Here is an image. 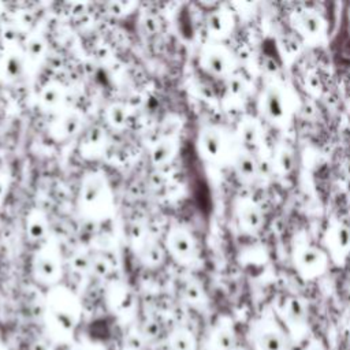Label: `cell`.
Instances as JSON below:
<instances>
[{
    "instance_id": "74e56055",
    "label": "cell",
    "mask_w": 350,
    "mask_h": 350,
    "mask_svg": "<svg viewBox=\"0 0 350 350\" xmlns=\"http://www.w3.org/2000/svg\"><path fill=\"white\" fill-rule=\"evenodd\" d=\"M1 60H3V51H0V66H1Z\"/></svg>"
},
{
    "instance_id": "5b68a950",
    "label": "cell",
    "mask_w": 350,
    "mask_h": 350,
    "mask_svg": "<svg viewBox=\"0 0 350 350\" xmlns=\"http://www.w3.org/2000/svg\"><path fill=\"white\" fill-rule=\"evenodd\" d=\"M104 301L111 313L124 316L130 313L137 304L134 291L122 280H111L104 290Z\"/></svg>"
},
{
    "instance_id": "30bf717a",
    "label": "cell",
    "mask_w": 350,
    "mask_h": 350,
    "mask_svg": "<svg viewBox=\"0 0 350 350\" xmlns=\"http://www.w3.org/2000/svg\"><path fill=\"white\" fill-rule=\"evenodd\" d=\"M107 133L101 126H92L85 131L79 142V153L83 159L96 160L101 157L107 149Z\"/></svg>"
},
{
    "instance_id": "4316f807",
    "label": "cell",
    "mask_w": 350,
    "mask_h": 350,
    "mask_svg": "<svg viewBox=\"0 0 350 350\" xmlns=\"http://www.w3.org/2000/svg\"><path fill=\"white\" fill-rule=\"evenodd\" d=\"M260 127L254 120H245L239 126V138L245 145H256L260 139Z\"/></svg>"
},
{
    "instance_id": "f546056e",
    "label": "cell",
    "mask_w": 350,
    "mask_h": 350,
    "mask_svg": "<svg viewBox=\"0 0 350 350\" xmlns=\"http://www.w3.org/2000/svg\"><path fill=\"white\" fill-rule=\"evenodd\" d=\"M68 264L71 267V269L79 275L82 273H90V265H92V256L85 253V252H77L74 253L70 260Z\"/></svg>"
},
{
    "instance_id": "7a4b0ae2",
    "label": "cell",
    "mask_w": 350,
    "mask_h": 350,
    "mask_svg": "<svg viewBox=\"0 0 350 350\" xmlns=\"http://www.w3.org/2000/svg\"><path fill=\"white\" fill-rule=\"evenodd\" d=\"M45 310L53 327L64 335L75 331L82 316L79 298L74 291L62 284L49 288L45 301Z\"/></svg>"
},
{
    "instance_id": "e575fe53",
    "label": "cell",
    "mask_w": 350,
    "mask_h": 350,
    "mask_svg": "<svg viewBox=\"0 0 350 350\" xmlns=\"http://www.w3.org/2000/svg\"><path fill=\"white\" fill-rule=\"evenodd\" d=\"M8 185H10L8 174L4 170H0V206L5 200V196L8 191Z\"/></svg>"
},
{
    "instance_id": "7402d4cb",
    "label": "cell",
    "mask_w": 350,
    "mask_h": 350,
    "mask_svg": "<svg viewBox=\"0 0 350 350\" xmlns=\"http://www.w3.org/2000/svg\"><path fill=\"white\" fill-rule=\"evenodd\" d=\"M234 170L239 179H242L243 182H252L258 174L257 161L249 152H239L235 156Z\"/></svg>"
},
{
    "instance_id": "f1b7e54d",
    "label": "cell",
    "mask_w": 350,
    "mask_h": 350,
    "mask_svg": "<svg viewBox=\"0 0 350 350\" xmlns=\"http://www.w3.org/2000/svg\"><path fill=\"white\" fill-rule=\"evenodd\" d=\"M111 271H112V264L105 256H103V254H93L92 256L90 273L93 276L104 279L111 273Z\"/></svg>"
},
{
    "instance_id": "d6986e66",
    "label": "cell",
    "mask_w": 350,
    "mask_h": 350,
    "mask_svg": "<svg viewBox=\"0 0 350 350\" xmlns=\"http://www.w3.org/2000/svg\"><path fill=\"white\" fill-rule=\"evenodd\" d=\"M22 52L26 59V64L29 66H37L40 64L48 52V44L44 40V37L38 33L30 34L23 44Z\"/></svg>"
},
{
    "instance_id": "e0dca14e",
    "label": "cell",
    "mask_w": 350,
    "mask_h": 350,
    "mask_svg": "<svg viewBox=\"0 0 350 350\" xmlns=\"http://www.w3.org/2000/svg\"><path fill=\"white\" fill-rule=\"evenodd\" d=\"M237 219L242 230L257 231L262 226V212L260 206L249 200H243L237 206Z\"/></svg>"
},
{
    "instance_id": "44dd1931",
    "label": "cell",
    "mask_w": 350,
    "mask_h": 350,
    "mask_svg": "<svg viewBox=\"0 0 350 350\" xmlns=\"http://www.w3.org/2000/svg\"><path fill=\"white\" fill-rule=\"evenodd\" d=\"M327 245L335 257L346 256L350 249V227L345 223L335 224L329 230Z\"/></svg>"
},
{
    "instance_id": "3957f363",
    "label": "cell",
    "mask_w": 350,
    "mask_h": 350,
    "mask_svg": "<svg viewBox=\"0 0 350 350\" xmlns=\"http://www.w3.org/2000/svg\"><path fill=\"white\" fill-rule=\"evenodd\" d=\"M31 276L44 286L55 287L63 276L62 256L53 242L42 243L31 257Z\"/></svg>"
},
{
    "instance_id": "5bb4252c",
    "label": "cell",
    "mask_w": 350,
    "mask_h": 350,
    "mask_svg": "<svg viewBox=\"0 0 350 350\" xmlns=\"http://www.w3.org/2000/svg\"><path fill=\"white\" fill-rule=\"evenodd\" d=\"M295 29L308 38H317L324 31V21L314 10H301L294 15Z\"/></svg>"
},
{
    "instance_id": "f35d334b",
    "label": "cell",
    "mask_w": 350,
    "mask_h": 350,
    "mask_svg": "<svg viewBox=\"0 0 350 350\" xmlns=\"http://www.w3.org/2000/svg\"><path fill=\"white\" fill-rule=\"evenodd\" d=\"M68 350H79V349H68Z\"/></svg>"
},
{
    "instance_id": "ffe728a7",
    "label": "cell",
    "mask_w": 350,
    "mask_h": 350,
    "mask_svg": "<svg viewBox=\"0 0 350 350\" xmlns=\"http://www.w3.org/2000/svg\"><path fill=\"white\" fill-rule=\"evenodd\" d=\"M232 16L227 10H215L206 18V30L215 38H223L232 30Z\"/></svg>"
},
{
    "instance_id": "52a82bcc",
    "label": "cell",
    "mask_w": 350,
    "mask_h": 350,
    "mask_svg": "<svg viewBox=\"0 0 350 350\" xmlns=\"http://www.w3.org/2000/svg\"><path fill=\"white\" fill-rule=\"evenodd\" d=\"M288 98L282 86L271 85L261 96V112L271 122H283L288 115Z\"/></svg>"
},
{
    "instance_id": "8992f818",
    "label": "cell",
    "mask_w": 350,
    "mask_h": 350,
    "mask_svg": "<svg viewBox=\"0 0 350 350\" xmlns=\"http://www.w3.org/2000/svg\"><path fill=\"white\" fill-rule=\"evenodd\" d=\"M201 67L213 77H227L232 70V56L220 44H206L200 53Z\"/></svg>"
},
{
    "instance_id": "6da1fadb",
    "label": "cell",
    "mask_w": 350,
    "mask_h": 350,
    "mask_svg": "<svg viewBox=\"0 0 350 350\" xmlns=\"http://www.w3.org/2000/svg\"><path fill=\"white\" fill-rule=\"evenodd\" d=\"M78 208L90 220H105L113 211L112 189L107 176L100 171H90L82 178L78 191Z\"/></svg>"
},
{
    "instance_id": "cb8c5ba5",
    "label": "cell",
    "mask_w": 350,
    "mask_h": 350,
    "mask_svg": "<svg viewBox=\"0 0 350 350\" xmlns=\"http://www.w3.org/2000/svg\"><path fill=\"white\" fill-rule=\"evenodd\" d=\"M167 343L170 350H193L194 338L190 331L185 328H176L168 335Z\"/></svg>"
},
{
    "instance_id": "8fae6325",
    "label": "cell",
    "mask_w": 350,
    "mask_h": 350,
    "mask_svg": "<svg viewBox=\"0 0 350 350\" xmlns=\"http://www.w3.org/2000/svg\"><path fill=\"white\" fill-rule=\"evenodd\" d=\"M27 70L26 59L21 48L12 46L3 51V60L0 66V78L5 82H14L23 77Z\"/></svg>"
},
{
    "instance_id": "ba28073f",
    "label": "cell",
    "mask_w": 350,
    "mask_h": 350,
    "mask_svg": "<svg viewBox=\"0 0 350 350\" xmlns=\"http://www.w3.org/2000/svg\"><path fill=\"white\" fill-rule=\"evenodd\" d=\"M83 116L77 109H63L49 126V135L55 141H67L78 135L82 130Z\"/></svg>"
},
{
    "instance_id": "4fadbf2b",
    "label": "cell",
    "mask_w": 350,
    "mask_h": 350,
    "mask_svg": "<svg viewBox=\"0 0 350 350\" xmlns=\"http://www.w3.org/2000/svg\"><path fill=\"white\" fill-rule=\"evenodd\" d=\"M66 88L57 81H48L38 93V104L44 111H63L66 103Z\"/></svg>"
},
{
    "instance_id": "277c9868",
    "label": "cell",
    "mask_w": 350,
    "mask_h": 350,
    "mask_svg": "<svg viewBox=\"0 0 350 350\" xmlns=\"http://www.w3.org/2000/svg\"><path fill=\"white\" fill-rule=\"evenodd\" d=\"M165 252L182 265H190L197 258V242L194 237L182 226H172L164 239Z\"/></svg>"
},
{
    "instance_id": "ab89813d",
    "label": "cell",
    "mask_w": 350,
    "mask_h": 350,
    "mask_svg": "<svg viewBox=\"0 0 350 350\" xmlns=\"http://www.w3.org/2000/svg\"><path fill=\"white\" fill-rule=\"evenodd\" d=\"M312 350H317V349H312Z\"/></svg>"
},
{
    "instance_id": "484cf974",
    "label": "cell",
    "mask_w": 350,
    "mask_h": 350,
    "mask_svg": "<svg viewBox=\"0 0 350 350\" xmlns=\"http://www.w3.org/2000/svg\"><path fill=\"white\" fill-rule=\"evenodd\" d=\"M126 234H127L129 242L134 247V250H137L148 238H150L146 227L141 221H137V220L129 223Z\"/></svg>"
},
{
    "instance_id": "2e32d148",
    "label": "cell",
    "mask_w": 350,
    "mask_h": 350,
    "mask_svg": "<svg viewBox=\"0 0 350 350\" xmlns=\"http://www.w3.org/2000/svg\"><path fill=\"white\" fill-rule=\"evenodd\" d=\"M25 231L27 238L33 242H41L46 238L49 232V220L42 209L33 208L29 211L25 219Z\"/></svg>"
},
{
    "instance_id": "d4e9b609",
    "label": "cell",
    "mask_w": 350,
    "mask_h": 350,
    "mask_svg": "<svg viewBox=\"0 0 350 350\" xmlns=\"http://www.w3.org/2000/svg\"><path fill=\"white\" fill-rule=\"evenodd\" d=\"M275 167L283 175L290 174L295 167L294 152L286 146L280 148L275 154Z\"/></svg>"
},
{
    "instance_id": "8d00e7d4",
    "label": "cell",
    "mask_w": 350,
    "mask_h": 350,
    "mask_svg": "<svg viewBox=\"0 0 350 350\" xmlns=\"http://www.w3.org/2000/svg\"><path fill=\"white\" fill-rule=\"evenodd\" d=\"M29 350H55L53 346L45 340V339H34L31 343H30V347Z\"/></svg>"
},
{
    "instance_id": "d6a6232c",
    "label": "cell",
    "mask_w": 350,
    "mask_h": 350,
    "mask_svg": "<svg viewBox=\"0 0 350 350\" xmlns=\"http://www.w3.org/2000/svg\"><path fill=\"white\" fill-rule=\"evenodd\" d=\"M234 343H235V339H234V335L230 331L221 329V331L217 332V335H216V346L219 349L230 350V349H232Z\"/></svg>"
},
{
    "instance_id": "836d02e7",
    "label": "cell",
    "mask_w": 350,
    "mask_h": 350,
    "mask_svg": "<svg viewBox=\"0 0 350 350\" xmlns=\"http://www.w3.org/2000/svg\"><path fill=\"white\" fill-rule=\"evenodd\" d=\"M141 22L145 31H149V34H154L157 31V27L160 29V23H157V19L153 15H145Z\"/></svg>"
},
{
    "instance_id": "4dcf8cb0",
    "label": "cell",
    "mask_w": 350,
    "mask_h": 350,
    "mask_svg": "<svg viewBox=\"0 0 350 350\" xmlns=\"http://www.w3.org/2000/svg\"><path fill=\"white\" fill-rule=\"evenodd\" d=\"M260 347L262 350H283L284 343L282 336L276 332H265L260 338Z\"/></svg>"
},
{
    "instance_id": "9c48e42d",
    "label": "cell",
    "mask_w": 350,
    "mask_h": 350,
    "mask_svg": "<svg viewBox=\"0 0 350 350\" xmlns=\"http://www.w3.org/2000/svg\"><path fill=\"white\" fill-rule=\"evenodd\" d=\"M197 146L204 159L217 161L226 153V138L223 131L216 126H206L201 129Z\"/></svg>"
},
{
    "instance_id": "ac0fdd59",
    "label": "cell",
    "mask_w": 350,
    "mask_h": 350,
    "mask_svg": "<svg viewBox=\"0 0 350 350\" xmlns=\"http://www.w3.org/2000/svg\"><path fill=\"white\" fill-rule=\"evenodd\" d=\"M138 260L148 268H157L165 260V247L160 245L157 241L148 238L137 250Z\"/></svg>"
},
{
    "instance_id": "603a6c76",
    "label": "cell",
    "mask_w": 350,
    "mask_h": 350,
    "mask_svg": "<svg viewBox=\"0 0 350 350\" xmlns=\"http://www.w3.org/2000/svg\"><path fill=\"white\" fill-rule=\"evenodd\" d=\"M105 123L113 130H123L130 120V111L123 103H112L105 109Z\"/></svg>"
},
{
    "instance_id": "1f68e13d",
    "label": "cell",
    "mask_w": 350,
    "mask_h": 350,
    "mask_svg": "<svg viewBox=\"0 0 350 350\" xmlns=\"http://www.w3.org/2000/svg\"><path fill=\"white\" fill-rule=\"evenodd\" d=\"M286 313L287 317L293 321V323H299L304 320L305 317V308L304 304L297 299V298H291L288 299L287 305H286Z\"/></svg>"
},
{
    "instance_id": "d590c367",
    "label": "cell",
    "mask_w": 350,
    "mask_h": 350,
    "mask_svg": "<svg viewBox=\"0 0 350 350\" xmlns=\"http://www.w3.org/2000/svg\"><path fill=\"white\" fill-rule=\"evenodd\" d=\"M242 90H243V82H242V79H239V78L231 75V78H230V81H228V92H230L231 94L237 96V94L242 93Z\"/></svg>"
},
{
    "instance_id": "9a60e30c",
    "label": "cell",
    "mask_w": 350,
    "mask_h": 350,
    "mask_svg": "<svg viewBox=\"0 0 350 350\" xmlns=\"http://www.w3.org/2000/svg\"><path fill=\"white\" fill-rule=\"evenodd\" d=\"M178 148H179V144L175 137H170V135L161 137L154 142V145L149 152L150 163L156 167L170 164L176 156Z\"/></svg>"
},
{
    "instance_id": "7c38bea8",
    "label": "cell",
    "mask_w": 350,
    "mask_h": 350,
    "mask_svg": "<svg viewBox=\"0 0 350 350\" xmlns=\"http://www.w3.org/2000/svg\"><path fill=\"white\" fill-rule=\"evenodd\" d=\"M325 253L320 249L305 245L297 250L295 262L302 275H319L325 268Z\"/></svg>"
},
{
    "instance_id": "83f0119b",
    "label": "cell",
    "mask_w": 350,
    "mask_h": 350,
    "mask_svg": "<svg viewBox=\"0 0 350 350\" xmlns=\"http://www.w3.org/2000/svg\"><path fill=\"white\" fill-rule=\"evenodd\" d=\"M182 297L190 305H198L204 301V290L201 288L200 283L194 280H187L182 286Z\"/></svg>"
}]
</instances>
